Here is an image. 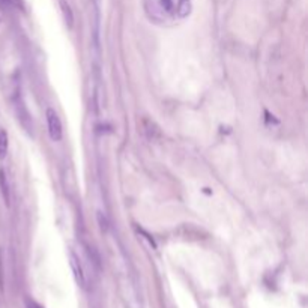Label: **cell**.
Returning a JSON list of instances; mask_svg holds the SVG:
<instances>
[{
	"label": "cell",
	"instance_id": "6da1fadb",
	"mask_svg": "<svg viewBox=\"0 0 308 308\" xmlns=\"http://www.w3.org/2000/svg\"><path fill=\"white\" fill-rule=\"evenodd\" d=\"M145 12L157 24H173L190 14V0H143Z\"/></svg>",
	"mask_w": 308,
	"mask_h": 308
},
{
	"label": "cell",
	"instance_id": "52a82bcc",
	"mask_svg": "<svg viewBox=\"0 0 308 308\" xmlns=\"http://www.w3.org/2000/svg\"><path fill=\"white\" fill-rule=\"evenodd\" d=\"M98 221H99V227H101L102 232H107V230H109V221H107L105 217H104V220H102L101 212H98Z\"/></svg>",
	"mask_w": 308,
	"mask_h": 308
},
{
	"label": "cell",
	"instance_id": "9c48e42d",
	"mask_svg": "<svg viewBox=\"0 0 308 308\" xmlns=\"http://www.w3.org/2000/svg\"><path fill=\"white\" fill-rule=\"evenodd\" d=\"M0 3L5 5V6H17L18 0H0Z\"/></svg>",
	"mask_w": 308,
	"mask_h": 308
},
{
	"label": "cell",
	"instance_id": "30bf717a",
	"mask_svg": "<svg viewBox=\"0 0 308 308\" xmlns=\"http://www.w3.org/2000/svg\"><path fill=\"white\" fill-rule=\"evenodd\" d=\"M0 290H3V269H2V254H0Z\"/></svg>",
	"mask_w": 308,
	"mask_h": 308
},
{
	"label": "cell",
	"instance_id": "3957f363",
	"mask_svg": "<svg viewBox=\"0 0 308 308\" xmlns=\"http://www.w3.org/2000/svg\"><path fill=\"white\" fill-rule=\"evenodd\" d=\"M69 265L72 268V274H74V278L77 281V284H79L80 287L86 289L87 286V281H86V274H84V269H83V265L80 259L77 257V254L74 251H69Z\"/></svg>",
	"mask_w": 308,
	"mask_h": 308
},
{
	"label": "cell",
	"instance_id": "8992f818",
	"mask_svg": "<svg viewBox=\"0 0 308 308\" xmlns=\"http://www.w3.org/2000/svg\"><path fill=\"white\" fill-rule=\"evenodd\" d=\"M8 134L5 130H0V160H3L8 153Z\"/></svg>",
	"mask_w": 308,
	"mask_h": 308
},
{
	"label": "cell",
	"instance_id": "7a4b0ae2",
	"mask_svg": "<svg viewBox=\"0 0 308 308\" xmlns=\"http://www.w3.org/2000/svg\"><path fill=\"white\" fill-rule=\"evenodd\" d=\"M45 117H47L49 134H50V137H51V140H53V142L62 140V135H64V128H62V122H60V117H59V114L56 113V110L47 109Z\"/></svg>",
	"mask_w": 308,
	"mask_h": 308
},
{
	"label": "cell",
	"instance_id": "ba28073f",
	"mask_svg": "<svg viewBox=\"0 0 308 308\" xmlns=\"http://www.w3.org/2000/svg\"><path fill=\"white\" fill-rule=\"evenodd\" d=\"M26 308H44L42 305H39L36 301H33V299H26Z\"/></svg>",
	"mask_w": 308,
	"mask_h": 308
},
{
	"label": "cell",
	"instance_id": "277c9868",
	"mask_svg": "<svg viewBox=\"0 0 308 308\" xmlns=\"http://www.w3.org/2000/svg\"><path fill=\"white\" fill-rule=\"evenodd\" d=\"M0 193H2V197L5 200V205L9 206L11 205V191H9L8 178L3 170H0Z\"/></svg>",
	"mask_w": 308,
	"mask_h": 308
},
{
	"label": "cell",
	"instance_id": "5b68a950",
	"mask_svg": "<svg viewBox=\"0 0 308 308\" xmlns=\"http://www.w3.org/2000/svg\"><path fill=\"white\" fill-rule=\"evenodd\" d=\"M59 5H60L62 14H64V20H65L66 26L71 29L72 24H74V14H72V9H71L69 3L66 2V0H59Z\"/></svg>",
	"mask_w": 308,
	"mask_h": 308
}]
</instances>
